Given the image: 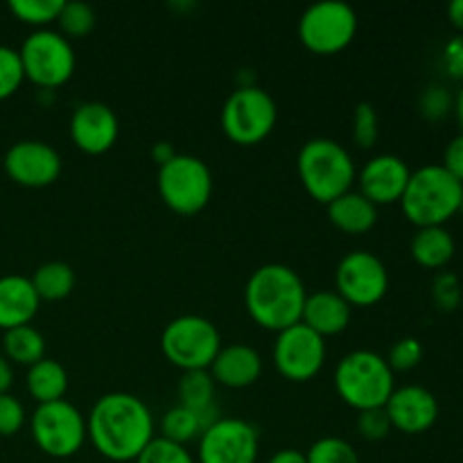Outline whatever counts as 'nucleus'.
<instances>
[{"instance_id": "0eeeda50", "label": "nucleus", "mask_w": 463, "mask_h": 463, "mask_svg": "<svg viewBox=\"0 0 463 463\" xmlns=\"http://www.w3.org/2000/svg\"><path fill=\"white\" fill-rule=\"evenodd\" d=\"M156 188L170 211L197 215L213 197V172L206 161L193 154H179L158 167Z\"/></svg>"}, {"instance_id": "2eb2a0df", "label": "nucleus", "mask_w": 463, "mask_h": 463, "mask_svg": "<svg viewBox=\"0 0 463 463\" xmlns=\"http://www.w3.org/2000/svg\"><path fill=\"white\" fill-rule=\"evenodd\" d=\"M5 172L25 188H48L61 175V156L45 140H18L5 154Z\"/></svg>"}, {"instance_id": "f8f14e48", "label": "nucleus", "mask_w": 463, "mask_h": 463, "mask_svg": "<svg viewBox=\"0 0 463 463\" xmlns=\"http://www.w3.org/2000/svg\"><path fill=\"white\" fill-rule=\"evenodd\" d=\"M389 271L375 253L366 249L348 251L335 269V292L351 307H369L384 298Z\"/></svg>"}, {"instance_id": "4be33fe9", "label": "nucleus", "mask_w": 463, "mask_h": 463, "mask_svg": "<svg viewBox=\"0 0 463 463\" xmlns=\"http://www.w3.org/2000/svg\"><path fill=\"white\" fill-rule=\"evenodd\" d=\"M328 220L348 235L366 233L378 222V206L371 203L360 190H348L328 203Z\"/></svg>"}, {"instance_id": "393cba45", "label": "nucleus", "mask_w": 463, "mask_h": 463, "mask_svg": "<svg viewBox=\"0 0 463 463\" xmlns=\"http://www.w3.org/2000/svg\"><path fill=\"white\" fill-rule=\"evenodd\" d=\"M176 393H179V405L194 410L211 423L220 419L215 407V380L211 371H184Z\"/></svg>"}, {"instance_id": "c03bdc74", "label": "nucleus", "mask_w": 463, "mask_h": 463, "mask_svg": "<svg viewBox=\"0 0 463 463\" xmlns=\"http://www.w3.org/2000/svg\"><path fill=\"white\" fill-rule=\"evenodd\" d=\"M14 384V369L12 362L5 355H0V393H9Z\"/></svg>"}, {"instance_id": "1a4fd4ad", "label": "nucleus", "mask_w": 463, "mask_h": 463, "mask_svg": "<svg viewBox=\"0 0 463 463\" xmlns=\"http://www.w3.org/2000/svg\"><path fill=\"white\" fill-rule=\"evenodd\" d=\"M18 54H21L25 80L34 81L45 90L66 84L77 66L75 48L71 41L59 30L50 27L32 32L18 48Z\"/></svg>"}, {"instance_id": "2f4dec72", "label": "nucleus", "mask_w": 463, "mask_h": 463, "mask_svg": "<svg viewBox=\"0 0 463 463\" xmlns=\"http://www.w3.org/2000/svg\"><path fill=\"white\" fill-rule=\"evenodd\" d=\"M353 143L360 145L362 149H371L378 143L380 136V120L378 111L371 102H357L353 109V122H351Z\"/></svg>"}, {"instance_id": "dca6fc26", "label": "nucleus", "mask_w": 463, "mask_h": 463, "mask_svg": "<svg viewBox=\"0 0 463 463\" xmlns=\"http://www.w3.org/2000/svg\"><path fill=\"white\" fill-rule=\"evenodd\" d=\"M68 131L80 152L98 156L116 145L120 136V122L109 104L93 99V102H81L72 111Z\"/></svg>"}, {"instance_id": "9d476101", "label": "nucleus", "mask_w": 463, "mask_h": 463, "mask_svg": "<svg viewBox=\"0 0 463 463\" xmlns=\"http://www.w3.org/2000/svg\"><path fill=\"white\" fill-rule=\"evenodd\" d=\"M357 12L342 0L312 3L298 18V39L317 54H337L357 34Z\"/></svg>"}, {"instance_id": "f704fd0d", "label": "nucleus", "mask_w": 463, "mask_h": 463, "mask_svg": "<svg viewBox=\"0 0 463 463\" xmlns=\"http://www.w3.org/2000/svg\"><path fill=\"white\" fill-rule=\"evenodd\" d=\"M25 72H23L21 54L16 48L0 45V99H7L21 89Z\"/></svg>"}, {"instance_id": "7ed1b4c3", "label": "nucleus", "mask_w": 463, "mask_h": 463, "mask_svg": "<svg viewBox=\"0 0 463 463\" xmlns=\"http://www.w3.org/2000/svg\"><path fill=\"white\" fill-rule=\"evenodd\" d=\"M463 202V184L455 179L441 163L411 170L407 188L401 197L402 215L416 226H446L459 215Z\"/></svg>"}, {"instance_id": "ddd939ff", "label": "nucleus", "mask_w": 463, "mask_h": 463, "mask_svg": "<svg viewBox=\"0 0 463 463\" xmlns=\"http://www.w3.org/2000/svg\"><path fill=\"white\" fill-rule=\"evenodd\" d=\"M260 434L244 419H217L197 439V463H256Z\"/></svg>"}, {"instance_id": "79ce46f5", "label": "nucleus", "mask_w": 463, "mask_h": 463, "mask_svg": "<svg viewBox=\"0 0 463 463\" xmlns=\"http://www.w3.org/2000/svg\"><path fill=\"white\" fill-rule=\"evenodd\" d=\"M175 156H176V149L172 147V143H167V140H158V143L152 145V158L158 167L165 165V163Z\"/></svg>"}, {"instance_id": "58836bf2", "label": "nucleus", "mask_w": 463, "mask_h": 463, "mask_svg": "<svg viewBox=\"0 0 463 463\" xmlns=\"http://www.w3.org/2000/svg\"><path fill=\"white\" fill-rule=\"evenodd\" d=\"M434 301L443 307V310H455L463 301V289L457 280V276L441 274L434 280Z\"/></svg>"}, {"instance_id": "a18cd8bd", "label": "nucleus", "mask_w": 463, "mask_h": 463, "mask_svg": "<svg viewBox=\"0 0 463 463\" xmlns=\"http://www.w3.org/2000/svg\"><path fill=\"white\" fill-rule=\"evenodd\" d=\"M448 21L452 23V27H457L459 34H463V0H452L448 5Z\"/></svg>"}, {"instance_id": "de8ad7c7", "label": "nucleus", "mask_w": 463, "mask_h": 463, "mask_svg": "<svg viewBox=\"0 0 463 463\" xmlns=\"http://www.w3.org/2000/svg\"><path fill=\"white\" fill-rule=\"evenodd\" d=\"M459 215H463V202H461V211H459Z\"/></svg>"}, {"instance_id": "49530a36", "label": "nucleus", "mask_w": 463, "mask_h": 463, "mask_svg": "<svg viewBox=\"0 0 463 463\" xmlns=\"http://www.w3.org/2000/svg\"><path fill=\"white\" fill-rule=\"evenodd\" d=\"M455 116H457V122H459L461 134H463V84H461V89L457 90V95H455Z\"/></svg>"}, {"instance_id": "a211bd4d", "label": "nucleus", "mask_w": 463, "mask_h": 463, "mask_svg": "<svg viewBox=\"0 0 463 463\" xmlns=\"http://www.w3.org/2000/svg\"><path fill=\"white\" fill-rule=\"evenodd\" d=\"M410 176L411 170L405 158L396 154H378L362 165L355 181L360 184V193L371 203L389 206V203L401 202Z\"/></svg>"}, {"instance_id": "c9c22d12", "label": "nucleus", "mask_w": 463, "mask_h": 463, "mask_svg": "<svg viewBox=\"0 0 463 463\" xmlns=\"http://www.w3.org/2000/svg\"><path fill=\"white\" fill-rule=\"evenodd\" d=\"M423 344L416 337H402L389 348L387 362L392 366V371H411L423 362Z\"/></svg>"}, {"instance_id": "6e6552de", "label": "nucleus", "mask_w": 463, "mask_h": 463, "mask_svg": "<svg viewBox=\"0 0 463 463\" xmlns=\"http://www.w3.org/2000/svg\"><path fill=\"white\" fill-rule=\"evenodd\" d=\"M222 131L238 145H258L274 131L279 109L262 86L244 84L222 107Z\"/></svg>"}, {"instance_id": "4c0bfd02", "label": "nucleus", "mask_w": 463, "mask_h": 463, "mask_svg": "<svg viewBox=\"0 0 463 463\" xmlns=\"http://www.w3.org/2000/svg\"><path fill=\"white\" fill-rule=\"evenodd\" d=\"M25 425V407L12 393H0V437H14Z\"/></svg>"}, {"instance_id": "7c9ffc66", "label": "nucleus", "mask_w": 463, "mask_h": 463, "mask_svg": "<svg viewBox=\"0 0 463 463\" xmlns=\"http://www.w3.org/2000/svg\"><path fill=\"white\" fill-rule=\"evenodd\" d=\"M307 463H360L357 450L339 437H321L307 448Z\"/></svg>"}, {"instance_id": "4468645a", "label": "nucleus", "mask_w": 463, "mask_h": 463, "mask_svg": "<svg viewBox=\"0 0 463 463\" xmlns=\"http://www.w3.org/2000/svg\"><path fill=\"white\" fill-rule=\"evenodd\" d=\"M326 364V339L307 328L306 324H294L276 333L274 366L289 383H307Z\"/></svg>"}, {"instance_id": "9b49d317", "label": "nucleus", "mask_w": 463, "mask_h": 463, "mask_svg": "<svg viewBox=\"0 0 463 463\" xmlns=\"http://www.w3.org/2000/svg\"><path fill=\"white\" fill-rule=\"evenodd\" d=\"M30 430L36 448L52 459H68L77 455L89 439L86 416L66 398L36 407Z\"/></svg>"}, {"instance_id": "6ab92c4d", "label": "nucleus", "mask_w": 463, "mask_h": 463, "mask_svg": "<svg viewBox=\"0 0 463 463\" xmlns=\"http://www.w3.org/2000/svg\"><path fill=\"white\" fill-rule=\"evenodd\" d=\"M211 375L215 384L226 389H247L258 383L262 373V357L249 344H222L220 353L211 364Z\"/></svg>"}, {"instance_id": "473e14b6", "label": "nucleus", "mask_w": 463, "mask_h": 463, "mask_svg": "<svg viewBox=\"0 0 463 463\" xmlns=\"http://www.w3.org/2000/svg\"><path fill=\"white\" fill-rule=\"evenodd\" d=\"M419 111L425 120L439 122L455 113V93L443 84H430L419 98Z\"/></svg>"}, {"instance_id": "cd10ccee", "label": "nucleus", "mask_w": 463, "mask_h": 463, "mask_svg": "<svg viewBox=\"0 0 463 463\" xmlns=\"http://www.w3.org/2000/svg\"><path fill=\"white\" fill-rule=\"evenodd\" d=\"M211 425V420L203 419L194 410L184 405H175L163 414L161 419V437L167 441H175L179 446H188L190 441H197L203 430Z\"/></svg>"}, {"instance_id": "b1692460", "label": "nucleus", "mask_w": 463, "mask_h": 463, "mask_svg": "<svg viewBox=\"0 0 463 463\" xmlns=\"http://www.w3.org/2000/svg\"><path fill=\"white\" fill-rule=\"evenodd\" d=\"M25 384L30 396L39 405L63 401L68 392V371L61 362L52 360V357H43V360H39L27 369Z\"/></svg>"}, {"instance_id": "ea45409f", "label": "nucleus", "mask_w": 463, "mask_h": 463, "mask_svg": "<svg viewBox=\"0 0 463 463\" xmlns=\"http://www.w3.org/2000/svg\"><path fill=\"white\" fill-rule=\"evenodd\" d=\"M441 66L450 80L463 84V34L446 41L441 50Z\"/></svg>"}, {"instance_id": "f3484780", "label": "nucleus", "mask_w": 463, "mask_h": 463, "mask_svg": "<svg viewBox=\"0 0 463 463\" xmlns=\"http://www.w3.org/2000/svg\"><path fill=\"white\" fill-rule=\"evenodd\" d=\"M392 428L402 434H423L437 425L441 407L439 398L430 389L420 384H405L396 387L384 405Z\"/></svg>"}, {"instance_id": "c756f323", "label": "nucleus", "mask_w": 463, "mask_h": 463, "mask_svg": "<svg viewBox=\"0 0 463 463\" xmlns=\"http://www.w3.org/2000/svg\"><path fill=\"white\" fill-rule=\"evenodd\" d=\"M63 7V0H12L9 9L18 21L27 25H36L43 30L52 21H57L59 12Z\"/></svg>"}, {"instance_id": "39448f33", "label": "nucleus", "mask_w": 463, "mask_h": 463, "mask_svg": "<svg viewBox=\"0 0 463 463\" xmlns=\"http://www.w3.org/2000/svg\"><path fill=\"white\" fill-rule=\"evenodd\" d=\"M335 389L348 407L364 411L387 405L396 389V380L387 357L360 348L339 360L335 369Z\"/></svg>"}, {"instance_id": "a878e982", "label": "nucleus", "mask_w": 463, "mask_h": 463, "mask_svg": "<svg viewBox=\"0 0 463 463\" xmlns=\"http://www.w3.org/2000/svg\"><path fill=\"white\" fill-rule=\"evenodd\" d=\"M3 348L9 362L30 369L32 364L45 357V337L32 324L18 326V328L5 330Z\"/></svg>"}, {"instance_id": "e433bc0d", "label": "nucleus", "mask_w": 463, "mask_h": 463, "mask_svg": "<svg viewBox=\"0 0 463 463\" xmlns=\"http://www.w3.org/2000/svg\"><path fill=\"white\" fill-rule=\"evenodd\" d=\"M392 420H389L384 407L357 411V432L366 441H383L392 434Z\"/></svg>"}, {"instance_id": "f03ea898", "label": "nucleus", "mask_w": 463, "mask_h": 463, "mask_svg": "<svg viewBox=\"0 0 463 463\" xmlns=\"http://www.w3.org/2000/svg\"><path fill=\"white\" fill-rule=\"evenodd\" d=\"M307 289L298 271L283 262H267L244 285V307L260 328L280 333L303 317Z\"/></svg>"}, {"instance_id": "423d86ee", "label": "nucleus", "mask_w": 463, "mask_h": 463, "mask_svg": "<svg viewBox=\"0 0 463 463\" xmlns=\"http://www.w3.org/2000/svg\"><path fill=\"white\" fill-rule=\"evenodd\" d=\"M222 348V335L202 315H181L161 333V351L181 371H208Z\"/></svg>"}, {"instance_id": "f257e3e1", "label": "nucleus", "mask_w": 463, "mask_h": 463, "mask_svg": "<svg viewBox=\"0 0 463 463\" xmlns=\"http://www.w3.org/2000/svg\"><path fill=\"white\" fill-rule=\"evenodd\" d=\"M86 437L104 459L136 461L154 439V416L134 393H104L86 416Z\"/></svg>"}, {"instance_id": "20e7f679", "label": "nucleus", "mask_w": 463, "mask_h": 463, "mask_svg": "<svg viewBox=\"0 0 463 463\" xmlns=\"http://www.w3.org/2000/svg\"><path fill=\"white\" fill-rule=\"evenodd\" d=\"M297 172L306 193L326 206L353 190L357 179V167L351 152L337 140L324 138V136H317L301 145L297 156Z\"/></svg>"}, {"instance_id": "aec40b11", "label": "nucleus", "mask_w": 463, "mask_h": 463, "mask_svg": "<svg viewBox=\"0 0 463 463\" xmlns=\"http://www.w3.org/2000/svg\"><path fill=\"white\" fill-rule=\"evenodd\" d=\"M41 307V298L27 276H0V328L12 330L32 324Z\"/></svg>"}, {"instance_id": "c85d7f7f", "label": "nucleus", "mask_w": 463, "mask_h": 463, "mask_svg": "<svg viewBox=\"0 0 463 463\" xmlns=\"http://www.w3.org/2000/svg\"><path fill=\"white\" fill-rule=\"evenodd\" d=\"M59 32L71 39H81L89 36L95 27V9L84 0H68L63 3L61 12H59Z\"/></svg>"}, {"instance_id": "37998d69", "label": "nucleus", "mask_w": 463, "mask_h": 463, "mask_svg": "<svg viewBox=\"0 0 463 463\" xmlns=\"http://www.w3.org/2000/svg\"><path fill=\"white\" fill-rule=\"evenodd\" d=\"M267 463H307L306 452L297 450V448H283V450L274 452Z\"/></svg>"}, {"instance_id": "bb28decb", "label": "nucleus", "mask_w": 463, "mask_h": 463, "mask_svg": "<svg viewBox=\"0 0 463 463\" xmlns=\"http://www.w3.org/2000/svg\"><path fill=\"white\" fill-rule=\"evenodd\" d=\"M30 280L41 301H61V298L71 297V292L75 289V271L68 262L61 260H50L36 267Z\"/></svg>"}, {"instance_id": "412c9836", "label": "nucleus", "mask_w": 463, "mask_h": 463, "mask_svg": "<svg viewBox=\"0 0 463 463\" xmlns=\"http://www.w3.org/2000/svg\"><path fill=\"white\" fill-rule=\"evenodd\" d=\"M351 315L353 307L335 289H321V292L307 294L301 324L326 339L344 333L351 324Z\"/></svg>"}, {"instance_id": "5701e85b", "label": "nucleus", "mask_w": 463, "mask_h": 463, "mask_svg": "<svg viewBox=\"0 0 463 463\" xmlns=\"http://www.w3.org/2000/svg\"><path fill=\"white\" fill-rule=\"evenodd\" d=\"M410 253L416 265L425 269H443L457 253V242L446 226H425L416 229L410 242Z\"/></svg>"}, {"instance_id": "a19ab883", "label": "nucleus", "mask_w": 463, "mask_h": 463, "mask_svg": "<svg viewBox=\"0 0 463 463\" xmlns=\"http://www.w3.org/2000/svg\"><path fill=\"white\" fill-rule=\"evenodd\" d=\"M441 165L446 167L459 184H463V134H457L455 138L446 145Z\"/></svg>"}, {"instance_id": "72a5a7b5", "label": "nucleus", "mask_w": 463, "mask_h": 463, "mask_svg": "<svg viewBox=\"0 0 463 463\" xmlns=\"http://www.w3.org/2000/svg\"><path fill=\"white\" fill-rule=\"evenodd\" d=\"M134 463H197L188 446H179L163 437H154Z\"/></svg>"}]
</instances>
